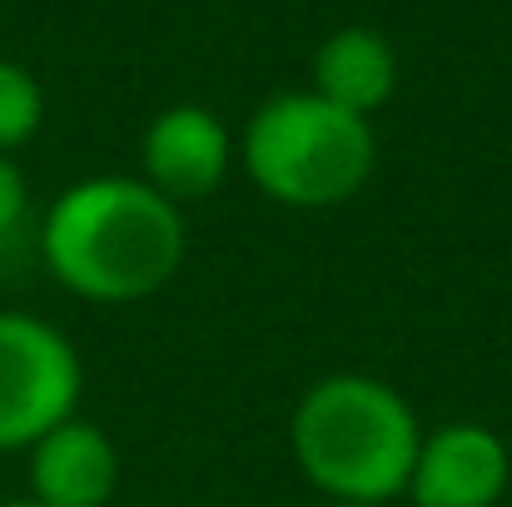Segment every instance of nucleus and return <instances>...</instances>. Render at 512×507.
Instances as JSON below:
<instances>
[{"mask_svg": "<svg viewBox=\"0 0 512 507\" xmlns=\"http://www.w3.org/2000/svg\"><path fill=\"white\" fill-rule=\"evenodd\" d=\"M398 85V60L393 45L363 25H348L329 35L314 55V95L339 105L348 115H373Z\"/></svg>", "mask_w": 512, "mask_h": 507, "instance_id": "obj_8", "label": "nucleus"}, {"mask_svg": "<svg viewBox=\"0 0 512 507\" xmlns=\"http://www.w3.org/2000/svg\"><path fill=\"white\" fill-rule=\"evenodd\" d=\"M115 483L120 458L110 438L85 418H65L30 448V488L40 507H105Z\"/></svg>", "mask_w": 512, "mask_h": 507, "instance_id": "obj_6", "label": "nucleus"}, {"mask_svg": "<svg viewBox=\"0 0 512 507\" xmlns=\"http://www.w3.org/2000/svg\"><path fill=\"white\" fill-rule=\"evenodd\" d=\"M408 493L418 507H493L508 493V448L483 423H448L423 438Z\"/></svg>", "mask_w": 512, "mask_h": 507, "instance_id": "obj_5", "label": "nucleus"}, {"mask_svg": "<svg viewBox=\"0 0 512 507\" xmlns=\"http://www.w3.org/2000/svg\"><path fill=\"white\" fill-rule=\"evenodd\" d=\"M40 254L80 299L135 304L174 279L184 219L179 204L140 179H85L50 204Z\"/></svg>", "mask_w": 512, "mask_h": 507, "instance_id": "obj_1", "label": "nucleus"}, {"mask_svg": "<svg viewBox=\"0 0 512 507\" xmlns=\"http://www.w3.org/2000/svg\"><path fill=\"white\" fill-rule=\"evenodd\" d=\"M80 358L70 338L30 314H0V453L35 448L75 418Z\"/></svg>", "mask_w": 512, "mask_h": 507, "instance_id": "obj_4", "label": "nucleus"}, {"mask_svg": "<svg viewBox=\"0 0 512 507\" xmlns=\"http://www.w3.org/2000/svg\"><path fill=\"white\" fill-rule=\"evenodd\" d=\"M20 224H25V179L0 155V254L20 239Z\"/></svg>", "mask_w": 512, "mask_h": 507, "instance_id": "obj_10", "label": "nucleus"}, {"mask_svg": "<svg viewBox=\"0 0 512 507\" xmlns=\"http://www.w3.org/2000/svg\"><path fill=\"white\" fill-rule=\"evenodd\" d=\"M145 169H150V189H160L170 204L204 199L229 169V135L209 110L174 105L145 135Z\"/></svg>", "mask_w": 512, "mask_h": 507, "instance_id": "obj_7", "label": "nucleus"}, {"mask_svg": "<svg viewBox=\"0 0 512 507\" xmlns=\"http://www.w3.org/2000/svg\"><path fill=\"white\" fill-rule=\"evenodd\" d=\"M294 458L314 488L334 503L378 507L408 493L423 433L403 393L378 378L334 373L314 383L294 408Z\"/></svg>", "mask_w": 512, "mask_h": 507, "instance_id": "obj_2", "label": "nucleus"}, {"mask_svg": "<svg viewBox=\"0 0 512 507\" xmlns=\"http://www.w3.org/2000/svg\"><path fill=\"white\" fill-rule=\"evenodd\" d=\"M5 507H40V503H35V498H25V503H5Z\"/></svg>", "mask_w": 512, "mask_h": 507, "instance_id": "obj_11", "label": "nucleus"}, {"mask_svg": "<svg viewBox=\"0 0 512 507\" xmlns=\"http://www.w3.org/2000/svg\"><path fill=\"white\" fill-rule=\"evenodd\" d=\"M254 184L294 209H329L363 189L373 169V130L319 95H274L244 130Z\"/></svg>", "mask_w": 512, "mask_h": 507, "instance_id": "obj_3", "label": "nucleus"}, {"mask_svg": "<svg viewBox=\"0 0 512 507\" xmlns=\"http://www.w3.org/2000/svg\"><path fill=\"white\" fill-rule=\"evenodd\" d=\"M334 507H363V503H334Z\"/></svg>", "mask_w": 512, "mask_h": 507, "instance_id": "obj_12", "label": "nucleus"}, {"mask_svg": "<svg viewBox=\"0 0 512 507\" xmlns=\"http://www.w3.org/2000/svg\"><path fill=\"white\" fill-rule=\"evenodd\" d=\"M45 115V95L30 80V70H20L15 60H0V155L25 145L40 130Z\"/></svg>", "mask_w": 512, "mask_h": 507, "instance_id": "obj_9", "label": "nucleus"}]
</instances>
